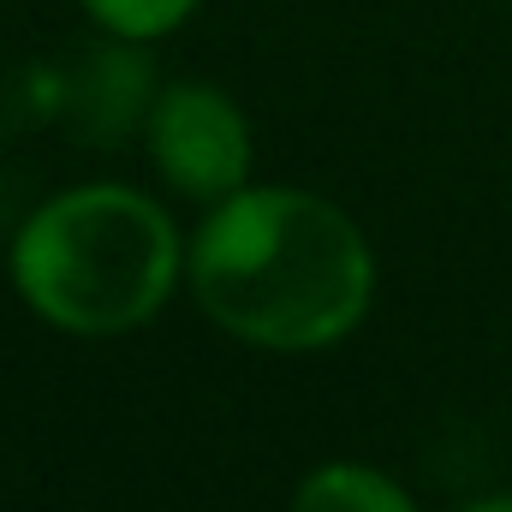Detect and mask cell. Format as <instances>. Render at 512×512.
Segmentation results:
<instances>
[{
	"label": "cell",
	"mask_w": 512,
	"mask_h": 512,
	"mask_svg": "<svg viewBox=\"0 0 512 512\" xmlns=\"http://www.w3.org/2000/svg\"><path fill=\"white\" fill-rule=\"evenodd\" d=\"M203 310L268 352H316L370 310L376 262L346 209L310 191L256 185L215 203L191 245Z\"/></svg>",
	"instance_id": "cell-1"
},
{
	"label": "cell",
	"mask_w": 512,
	"mask_h": 512,
	"mask_svg": "<svg viewBox=\"0 0 512 512\" xmlns=\"http://www.w3.org/2000/svg\"><path fill=\"white\" fill-rule=\"evenodd\" d=\"M292 512H417L399 483H387L370 465H322L298 483Z\"/></svg>",
	"instance_id": "cell-4"
},
{
	"label": "cell",
	"mask_w": 512,
	"mask_h": 512,
	"mask_svg": "<svg viewBox=\"0 0 512 512\" xmlns=\"http://www.w3.org/2000/svg\"><path fill=\"white\" fill-rule=\"evenodd\" d=\"M471 512H512V495H495V501H483V507H471Z\"/></svg>",
	"instance_id": "cell-6"
},
{
	"label": "cell",
	"mask_w": 512,
	"mask_h": 512,
	"mask_svg": "<svg viewBox=\"0 0 512 512\" xmlns=\"http://www.w3.org/2000/svg\"><path fill=\"white\" fill-rule=\"evenodd\" d=\"M149 155L155 167L197 203H227L245 191L251 131L245 114L209 84H173L149 108Z\"/></svg>",
	"instance_id": "cell-3"
},
{
	"label": "cell",
	"mask_w": 512,
	"mask_h": 512,
	"mask_svg": "<svg viewBox=\"0 0 512 512\" xmlns=\"http://www.w3.org/2000/svg\"><path fill=\"white\" fill-rule=\"evenodd\" d=\"M173 274V221L126 185H78L42 203L12 245L24 304L66 334H126L149 322L167 304Z\"/></svg>",
	"instance_id": "cell-2"
},
{
	"label": "cell",
	"mask_w": 512,
	"mask_h": 512,
	"mask_svg": "<svg viewBox=\"0 0 512 512\" xmlns=\"http://www.w3.org/2000/svg\"><path fill=\"white\" fill-rule=\"evenodd\" d=\"M84 6L114 36H167L179 18H191L197 0H84Z\"/></svg>",
	"instance_id": "cell-5"
}]
</instances>
